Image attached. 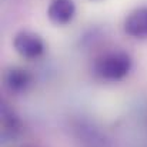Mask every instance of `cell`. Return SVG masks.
I'll list each match as a JSON object with an SVG mask.
<instances>
[{"label": "cell", "instance_id": "5", "mask_svg": "<svg viewBox=\"0 0 147 147\" xmlns=\"http://www.w3.org/2000/svg\"><path fill=\"white\" fill-rule=\"evenodd\" d=\"M4 83L11 93H23L32 84V74L22 67H13L6 73Z\"/></svg>", "mask_w": 147, "mask_h": 147}, {"label": "cell", "instance_id": "3", "mask_svg": "<svg viewBox=\"0 0 147 147\" xmlns=\"http://www.w3.org/2000/svg\"><path fill=\"white\" fill-rule=\"evenodd\" d=\"M76 14V4L73 0H50L47 17L56 26L69 24Z\"/></svg>", "mask_w": 147, "mask_h": 147}, {"label": "cell", "instance_id": "1", "mask_svg": "<svg viewBox=\"0 0 147 147\" xmlns=\"http://www.w3.org/2000/svg\"><path fill=\"white\" fill-rule=\"evenodd\" d=\"M133 67L129 53L121 50L107 51L98 56L93 63V74L101 82H119L124 79Z\"/></svg>", "mask_w": 147, "mask_h": 147}, {"label": "cell", "instance_id": "2", "mask_svg": "<svg viewBox=\"0 0 147 147\" xmlns=\"http://www.w3.org/2000/svg\"><path fill=\"white\" fill-rule=\"evenodd\" d=\"M13 47L20 57L26 60H36L43 56L46 45L37 33L30 30H20L13 39Z\"/></svg>", "mask_w": 147, "mask_h": 147}, {"label": "cell", "instance_id": "4", "mask_svg": "<svg viewBox=\"0 0 147 147\" xmlns=\"http://www.w3.org/2000/svg\"><path fill=\"white\" fill-rule=\"evenodd\" d=\"M124 32L134 39H147V6L134 9L123 23Z\"/></svg>", "mask_w": 147, "mask_h": 147}]
</instances>
